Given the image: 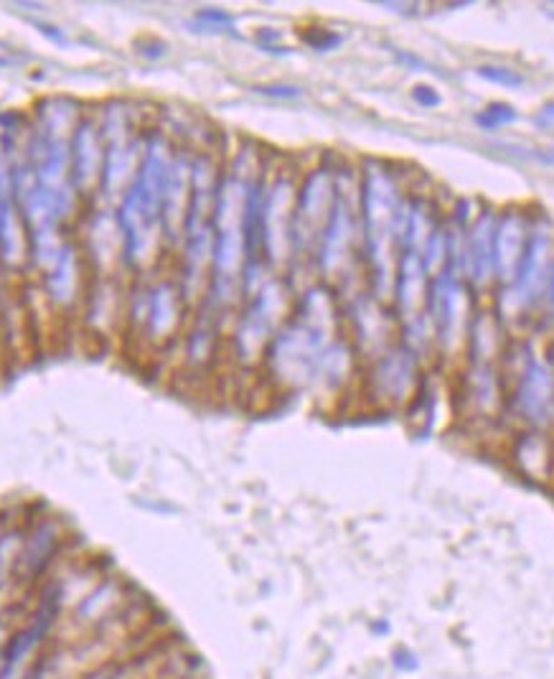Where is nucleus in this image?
Wrapping results in <instances>:
<instances>
[{"instance_id": "nucleus-23", "label": "nucleus", "mask_w": 554, "mask_h": 679, "mask_svg": "<svg viewBox=\"0 0 554 679\" xmlns=\"http://www.w3.org/2000/svg\"><path fill=\"white\" fill-rule=\"evenodd\" d=\"M514 461L531 481H546L552 476V445L544 432H521L514 445Z\"/></svg>"}, {"instance_id": "nucleus-11", "label": "nucleus", "mask_w": 554, "mask_h": 679, "mask_svg": "<svg viewBox=\"0 0 554 679\" xmlns=\"http://www.w3.org/2000/svg\"><path fill=\"white\" fill-rule=\"evenodd\" d=\"M552 271V227L550 222H539L529 229V242L524 250V257L516 271L514 280L508 282L504 296H501V313L506 316H519L539 301V296L546 290Z\"/></svg>"}, {"instance_id": "nucleus-4", "label": "nucleus", "mask_w": 554, "mask_h": 679, "mask_svg": "<svg viewBox=\"0 0 554 679\" xmlns=\"http://www.w3.org/2000/svg\"><path fill=\"white\" fill-rule=\"evenodd\" d=\"M404 201L407 199L402 197L400 181L389 163L366 161L358 178L362 252L369 267V290L381 303L392 301Z\"/></svg>"}, {"instance_id": "nucleus-12", "label": "nucleus", "mask_w": 554, "mask_h": 679, "mask_svg": "<svg viewBox=\"0 0 554 679\" xmlns=\"http://www.w3.org/2000/svg\"><path fill=\"white\" fill-rule=\"evenodd\" d=\"M79 250L95 278H117L125 271V242L115 206L95 204L81 216Z\"/></svg>"}, {"instance_id": "nucleus-3", "label": "nucleus", "mask_w": 554, "mask_h": 679, "mask_svg": "<svg viewBox=\"0 0 554 679\" xmlns=\"http://www.w3.org/2000/svg\"><path fill=\"white\" fill-rule=\"evenodd\" d=\"M81 115H85L81 104L70 97L43 100L36 108V123L26 153V163L41 197L64 224L79 219L85 201L72 176V138Z\"/></svg>"}, {"instance_id": "nucleus-18", "label": "nucleus", "mask_w": 554, "mask_h": 679, "mask_svg": "<svg viewBox=\"0 0 554 679\" xmlns=\"http://www.w3.org/2000/svg\"><path fill=\"white\" fill-rule=\"evenodd\" d=\"M104 171V138L97 115H81L72 138V176L79 197L97 201Z\"/></svg>"}, {"instance_id": "nucleus-19", "label": "nucleus", "mask_w": 554, "mask_h": 679, "mask_svg": "<svg viewBox=\"0 0 554 679\" xmlns=\"http://www.w3.org/2000/svg\"><path fill=\"white\" fill-rule=\"evenodd\" d=\"M191 161L193 155L186 151H176L174 166H171L166 191H163L161 204V222H163V237H166V248H181L186 216H189L191 204Z\"/></svg>"}, {"instance_id": "nucleus-6", "label": "nucleus", "mask_w": 554, "mask_h": 679, "mask_svg": "<svg viewBox=\"0 0 554 679\" xmlns=\"http://www.w3.org/2000/svg\"><path fill=\"white\" fill-rule=\"evenodd\" d=\"M293 301L282 280L269 278L257 293L247 298V309L239 313L231 331V356L239 364H254L265 360L269 344L290 318Z\"/></svg>"}, {"instance_id": "nucleus-8", "label": "nucleus", "mask_w": 554, "mask_h": 679, "mask_svg": "<svg viewBox=\"0 0 554 679\" xmlns=\"http://www.w3.org/2000/svg\"><path fill=\"white\" fill-rule=\"evenodd\" d=\"M470 318L468 286L461 267L448 265L438 278L430 280L428 293V320L432 328V339L438 341L445 354L458 352L461 341L466 339Z\"/></svg>"}, {"instance_id": "nucleus-2", "label": "nucleus", "mask_w": 554, "mask_h": 679, "mask_svg": "<svg viewBox=\"0 0 554 679\" xmlns=\"http://www.w3.org/2000/svg\"><path fill=\"white\" fill-rule=\"evenodd\" d=\"M176 151L161 130L146 133L143 159L135 181L115 206L125 242V271L151 273L166 248L161 204Z\"/></svg>"}, {"instance_id": "nucleus-32", "label": "nucleus", "mask_w": 554, "mask_h": 679, "mask_svg": "<svg viewBox=\"0 0 554 679\" xmlns=\"http://www.w3.org/2000/svg\"><path fill=\"white\" fill-rule=\"evenodd\" d=\"M260 95L267 97H280V100H293V97H301V89L290 87V85H267V87H257Z\"/></svg>"}, {"instance_id": "nucleus-21", "label": "nucleus", "mask_w": 554, "mask_h": 679, "mask_svg": "<svg viewBox=\"0 0 554 679\" xmlns=\"http://www.w3.org/2000/svg\"><path fill=\"white\" fill-rule=\"evenodd\" d=\"M529 242V222L519 209L508 212L496 222V235H493V267H496V280L508 282L514 280L519 263L524 257Z\"/></svg>"}, {"instance_id": "nucleus-27", "label": "nucleus", "mask_w": 554, "mask_h": 679, "mask_svg": "<svg viewBox=\"0 0 554 679\" xmlns=\"http://www.w3.org/2000/svg\"><path fill=\"white\" fill-rule=\"evenodd\" d=\"M514 121H516V110L506 102H493L483 112H478L476 115V123L481 125L483 130H499L501 125H508Z\"/></svg>"}, {"instance_id": "nucleus-24", "label": "nucleus", "mask_w": 554, "mask_h": 679, "mask_svg": "<svg viewBox=\"0 0 554 679\" xmlns=\"http://www.w3.org/2000/svg\"><path fill=\"white\" fill-rule=\"evenodd\" d=\"M468 400L478 415H493L501 402L499 375L491 362H474L468 372Z\"/></svg>"}, {"instance_id": "nucleus-13", "label": "nucleus", "mask_w": 554, "mask_h": 679, "mask_svg": "<svg viewBox=\"0 0 554 679\" xmlns=\"http://www.w3.org/2000/svg\"><path fill=\"white\" fill-rule=\"evenodd\" d=\"M512 405L521 420L544 428L554 417V369L550 362L529 354L516 367V387Z\"/></svg>"}, {"instance_id": "nucleus-7", "label": "nucleus", "mask_w": 554, "mask_h": 679, "mask_svg": "<svg viewBox=\"0 0 554 679\" xmlns=\"http://www.w3.org/2000/svg\"><path fill=\"white\" fill-rule=\"evenodd\" d=\"M186 305L189 303L178 280L155 278L151 282H138L127 296L125 324L146 344L166 347L181 331Z\"/></svg>"}, {"instance_id": "nucleus-29", "label": "nucleus", "mask_w": 554, "mask_h": 679, "mask_svg": "<svg viewBox=\"0 0 554 679\" xmlns=\"http://www.w3.org/2000/svg\"><path fill=\"white\" fill-rule=\"evenodd\" d=\"M478 77L491 81V85H499V87H521L524 85L521 74L514 72V70H506V66H481V70H478Z\"/></svg>"}, {"instance_id": "nucleus-28", "label": "nucleus", "mask_w": 554, "mask_h": 679, "mask_svg": "<svg viewBox=\"0 0 554 679\" xmlns=\"http://www.w3.org/2000/svg\"><path fill=\"white\" fill-rule=\"evenodd\" d=\"M193 24L201 26L199 32H212V34H229L235 32V18L227 11L219 9H204L193 16Z\"/></svg>"}, {"instance_id": "nucleus-34", "label": "nucleus", "mask_w": 554, "mask_h": 679, "mask_svg": "<svg viewBox=\"0 0 554 679\" xmlns=\"http://www.w3.org/2000/svg\"><path fill=\"white\" fill-rule=\"evenodd\" d=\"M546 298H550V309L554 313V263H552V271H550V280H546Z\"/></svg>"}, {"instance_id": "nucleus-26", "label": "nucleus", "mask_w": 554, "mask_h": 679, "mask_svg": "<svg viewBox=\"0 0 554 679\" xmlns=\"http://www.w3.org/2000/svg\"><path fill=\"white\" fill-rule=\"evenodd\" d=\"M448 260H451V232H448L443 224H436V229H432L423 248V263L430 280L445 271Z\"/></svg>"}, {"instance_id": "nucleus-31", "label": "nucleus", "mask_w": 554, "mask_h": 679, "mask_svg": "<svg viewBox=\"0 0 554 679\" xmlns=\"http://www.w3.org/2000/svg\"><path fill=\"white\" fill-rule=\"evenodd\" d=\"M412 100H415L420 108H438L440 104V95L436 92V87H428V85H417L415 89H412Z\"/></svg>"}, {"instance_id": "nucleus-14", "label": "nucleus", "mask_w": 554, "mask_h": 679, "mask_svg": "<svg viewBox=\"0 0 554 679\" xmlns=\"http://www.w3.org/2000/svg\"><path fill=\"white\" fill-rule=\"evenodd\" d=\"M428 293H430V275L425 271L423 255L415 250H404L396 257L394 271V313L400 318L402 331L430 324L428 320Z\"/></svg>"}, {"instance_id": "nucleus-30", "label": "nucleus", "mask_w": 554, "mask_h": 679, "mask_svg": "<svg viewBox=\"0 0 554 679\" xmlns=\"http://www.w3.org/2000/svg\"><path fill=\"white\" fill-rule=\"evenodd\" d=\"M303 41L316 51H331L341 47L343 36L336 32H328V28H311V32L303 34Z\"/></svg>"}, {"instance_id": "nucleus-25", "label": "nucleus", "mask_w": 554, "mask_h": 679, "mask_svg": "<svg viewBox=\"0 0 554 679\" xmlns=\"http://www.w3.org/2000/svg\"><path fill=\"white\" fill-rule=\"evenodd\" d=\"M468 341H470V360L474 362H491L499 354V326L496 318L489 311L476 313L468 326Z\"/></svg>"}, {"instance_id": "nucleus-33", "label": "nucleus", "mask_w": 554, "mask_h": 679, "mask_svg": "<svg viewBox=\"0 0 554 679\" xmlns=\"http://www.w3.org/2000/svg\"><path fill=\"white\" fill-rule=\"evenodd\" d=\"M537 123L544 125V128H550V125H554V104H546V108L539 112Z\"/></svg>"}, {"instance_id": "nucleus-16", "label": "nucleus", "mask_w": 554, "mask_h": 679, "mask_svg": "<svg viewBox=\"0 0 554 679\" xmlns=\"http://www.w3.org/2000/svg\"><path fill=\"white\" fill-rule=\"evenodd\" d=\"M347 316L354 344L364 356L377 360L387 349H392L394 320L372 290H354V296L347 301Z\"/></svg>"}, {"instance_id": "nucleus-5", "label": "nucleus", "mask_w": 554, "mask_h": 679, "mask_svg": "<svg viewBox=\"0 0 554 679\" xmlns=\"http://www.w3.org/2000/svg\"><path fill=\"white\" fill-rule=\"evenodd\" d=\"M362 244V219H358V184L349 171L336 176V201L324 232L318 237L316 267L320 278L343 280L354 273L356 248Z\"/></svg>"}, {"instance_id": "nucleus-20", "label": "nucleus", "mask_w": 554, "mask_h": 679, "mask_svg": "<svg viewBox=\"0 0 554 679\" xmlns=\"http://www.w3.org/2000/svg\"><path fill=\"white\" fill-rule=\"evenodd\" d=\"M499 216L493 212H481L470 227L468 237H463V278L476 290H486L496 280L493 267V235H496Z\"/></svg>"}, {"instance_id": "nucleus-15", "label": "nucleus", "mask_w": 554, "mask_h": 679, "mask_svg": "<svg viewBox=\"0 0 554 679\" xmlns=\"http://www.w3.org/2000/svg\"><path fill=\"white\" fill-rule=\"evenodd\" d=\"M417 392V354L407 347H392L372 360L369 394L381 405L396 407L415 398Z\"/></svg>"}, {"instance_id": "nucleus-1", "label": "nucleus", "mask_w": 554, "mask_h": 679, "mask_svg": "<svg viewBox=\"0 0 554 679\" xmlns=\"http://www.w3.org/2000/svg\"><path fill=\"white\" fill-rule=\"evenodd\" d=\"M339 339V305L326 286H309L269 344V377L288 390H313L328 347Z\"/></svg>"}, {"instance_id": "nucleus-9", "label": "nucleus", "mask_w": 554, "mask_h": 679, "mask_svg": "<svg viewBox=\"0 0 554 679\" xmlns=\"http://www.w3.org/2000/svg\"><path fill=\"white\" fill-rule=\"evenodd\" d=\"M333 166H316L298 184L295 212H293V257H313L318 237L324 232L336 201Z\"/></svg>"}, {"instance_id": "nucleus-22", "label": "nucleus", "mask_w": 554, "mask_h": 679, "mask_svg": "<svg viewBox=\"0 0 554 679\" xmlns=\"http://www.w3.org/2000/svg\"><path fill=\"white\" fill-rule=\"evenodd\" d=\"M127 298L117 278H95L85 296V318L95 334H112L125 320Z\"/></svg>"}, {"instance_id": "nucleus-10", "label": "nucleus", "mask_w": 554, "mask_h": 679, "mask_svg": "<svg viewBox=\"0 0 554 679\" xmlns=\"http://www.w3.org/2000/svg\"><path fill=\"white\" fill-rule=\"evenodd\" d=\"M298 184L293 176L267 178L262 199V257L269 271H282L293 260V212Z\"/></svg>"}, {"instance_id": "nucleus-17", "label": "nucleus", "mask_w": 554, "mask_h": 679, "mask_svg": "<svg viewBox=\"0 0 554 679\" xmlns=\"http://www.w3.org/2000/svg\"><path fill=\"white\" fill-rule=\"evenodd\" d=\"M87 273L89 267L79 250V242L66 240L54 263L43 271V290H47L49 303L56 311H74L79 303H85L89 288Z\"/></svg>"}]
</instances>
